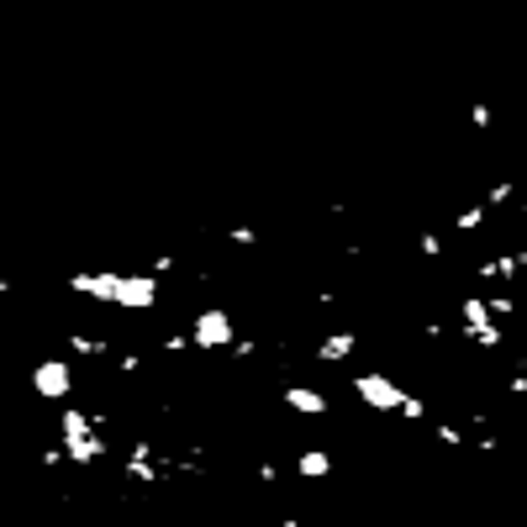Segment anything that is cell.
Listing matches in <instances>:
<instances>
[{
  "label": "cell",
  "instance_id": "cell-11",
  "mask_svg": "<svg viewBox=\"0 0 527 527\" xmlns=\"http://www.w3.org/2000/svg\"><path fill=\"white\" fill-rule=\"evenodd\" d=\"M69 343V353H80V359H106V343L90 338V333H74V338H63Z\"/></svg>",
  "mask_w": 527,
  "mask_h": 527
},
{
  "label": "cell",
  "instance_id": "cell-17",
  "mask_svg": "<svg viewBox=\"0 0 527 527\" xmlns=\"http://www.w3.org/2000/svg\"><path fill=\"white\" fill-rule=\"evenodd\" d=\"M485 301H491V311H496V316H512V311H517V301H512L506 290H496V296H485Z\"/></svg>",
  "mask_w": 527,
  "mask_h": 527
},
{
  "label": "cell",
  "instance_id": "cell-12",
  "mask_svg": "<svg viewBox=\"0 0 527 527\" xmlns=\"http://www.w3.org/2000/svg\"><path fill=\"white\" fill-rule=\"evenodd\" d=\"M485 217H491V206H465V212L454 217V227H459V232H475V227H480Z\"/></svg>",
  "mask_w": 527,
  "mask_h": 527
},
{
  "label": "cell",
  "instance_id": "cell-13",
  "mask_svg": "<svg viewBox=\"0 0 527 527\" xmlns=\"http://www.w3.org/2000/svg\"><path fill=\"white\" fill-rule=\"evenodd\" d=\"M433 438L443 443V448H465V433H459L454 422H438V428H433Z\"/></svg>",
  "mask_w": 527,
  "mask_h": 527
},
{
  "label": "cell",
  "instance_id": "cell-19",
  "mask_svg": "<svg viewBox=\"0 0 527 527\" xmlns=\"http://www.w3.org/2000/svg\"><path fill=\"white\" fill-rule=\"evenodd\" d=\"M469 122H475V127H491L496 117H491V106H485V100H475V106H469Z\"/></svg>",
  "mask_w": 527,
  "mask_h": 527
},
{
  "label": "cell",
  "instance_id": "cell-23",
  "mask_svg": "<svg viewBox=\"0 0 527 527\" xmlns=\"http://www.w3.org/2000/svg\"><path fill=\"white\" fill-rule=\"evenodd\" d=\"M522 506H527V491H522Z\"/></svg>",
  "mask_w": 527,
  "mask_h": 527
},
{
  "label": "cell",
  "instance_id": "cell-21",
  "mask_svg": "<svg viewBox=\"0 0 527 527\" xmlns=\"http://www.w3.org/2000/svg\"><path fill=\"white\" fill-rule=\"evenodd\" d=\"M279 527H301V517H285V522H279Z\"/></svg>",
  "mask_w": 527,
  "mask_h": 527
},
{
  "label": "cell",
  "instance_id": "cell-16",
  "mask_svg": "<svg viewBox=\"0 0 527 527\" xmlns=\"http://www.w3.org/2000/svg\"><path fill=\"white\" fill-rule=\"evenodd\" d=\"M417 249L428 253V259H443V238H438V232H422V238H417Z\"/></svg>",
  "mask_w": 527,
  "mask_h": 527
},
{
  "label": "cell",
  "instance_id": "cell-18",
  "mask_svg": "<svg viewBox=\"0 0 527 527\" xmlns=\"http://www.w3.org/2000/svg\"><path fill=\"white\" fill-rule=\"evenodd\" d=\"M227 243H238V249H253V243H259V232H253V227H232V232H227Z\"/></svg>",
  "mask_w": 527,
  "mask_h": 527
},
{
  "label": "cell",
  "instance_id": "cell-20",
  "mask_svg": "<svg viewBox=\"0 0 527 527\" xmlns=\"http://www.w3.org/2000/svg\"><path fill=\"white\" fill-rule=\"evenodd\" d=\"M232 353H238V359H253V353H259V343H253V338H238V343H232Z\"/></svg>",
  "mask_w": 527,
  "mask_h": 527
},
{
  "label": "cell",
  "instance_id": "cell-2",
  "mask_svg": "<svg viewBox=\"0 0 527 527\" xmlns=\"http://www.w3.org/2000/svg\"><path fill=\"white\" fill-rule=\"evenodd\" d=\"M63 454H69V465H95V459H106V433H95V417H85L80 406L63 401Z\"/></svg>",
  "mask_w": 527,
  "mask_h": 527
},
{
  "label": "cell",
  "instance_id": "cell-9",
  "mask_svg": "<svg viewBox=\"0 0 527 527\" xmlns=\"http://www.w3.org/2000/svg\"><path fill=\"white\" fill-rule=\"evenodd\" d=\"M127 480H137V485H143V480L154 485V480H158V469H154V448H148L143 438H137V443H132V454H127Z\"/></svg>",
  "mask_w": 527,
  "mask_h": 527
},
{
  "label": "cell",
  "instance_id": "cell-4",
  "mask_svg": "<svg viewBox=\"0 0 527 527\" xmlns=\"http://www.w3.org/2000/svg\"><path fill=\"white\" fill-rule=\"evenodd\" d=\"M190 343H195L201 353H217V348H232V343H238V327H232V311H221V306L195 311V322H190Z\"/></svg>",
  "mask_w": 527,
  "mask_h": 527
},
{
  "label": "cell",
  "instance_id": "cell-8",
  "mask_svg": "<svg viewBox=\"0 0 527 527\" xmlns=\"http://www.w3.org/2000/svg\"><path fill=\"white\" fill-rule=\"evenodd\" d=\"M353 348H359V333H348V327H343V333H327V338L316 343V359H322V364H343Z\"/></svg>",
  "mask_w": 527,
  "mask_h": 527
},
{
  "label": "cell",
  "instance_id": "cell-15",
  "mask_svg": "<svg viewBox=\"0 0 527 527\" xmlns=\"http://www.w3.org/2000/svg\"><path fill=\"white\" fill-rule=\"evenodd\" d=\"M401 417H406V422H422V417H428V401H422V396H406Z\"/></svg>",
  "mask_w": 527,
  "mask_h": 527
},
{
  "label": "cell",
  "instance_id": "cell-10",
  "mask_svg": "<svg viewBox=\"0 0 527 527\" xmlns=\"http://www.w3.org/2000/svg\"><path fill=\"white\" fill-rule=\"evenodd\" d=\"M296 475H301V480H327V475H333V454H327V448H306V454L296 459Z\"/></svg>",
  "mask_w": 527,
  "mask_h": 527
},
{
  "label": "cell",
  "instance_id": "cell-1",
  "mask_svg": "<svg viewBox=\"0 0 527 527\" xmlns=\"http://www.w3.org/2000/svg\"><path fill=\"white\" fill-rule=\"evenodd\" d=\"M74 296H90L100 306H122V311H154L158 306V279L154 275H122V269H80L69 275Z\"/></svg>",
  "mask_w": 527,
  "mask_h": 527
},
{
  "label": "cell",
  "instance_id": "cell-14",
  "mask_svg": "<svg viewBox=\"0 0 527 527\" xmlns=\"http://www.w3.org/2000/svg\"><path fill=\"white\" fill-rule=\"evenodd\" d=\"M512 195H517V185H512V180H501V185H491V195H485V206L496 212V206H506Z\"/></svg>",
  "mask_w": 527,
  "mask_h": 527
},
{
  "label": "cell",
  "instance_id": "cell-6",
  "mask_svg": "<svg viewBox=\"0 0 527 527\" xmlns=\"http://www.w3.org/2000/svg\"><path fill=\"white\" fill-rule=\"evenodd\" d=\"M32 391H37L42 401H69V396H74V364H69V359H42V364L32 370Z\"/></svg>",
  "mask_w": 527,
  "mask_h": 527
},
{
  "label": "cell",
  "instance_id": "cell-3",
  "mask_svg": "<svg viewBox=\"0 0 527 527\" xmlns=\"http://www.w3.org/2000/svg\"><path fill=\"white\" fill-rule=\"evenodd\" d=\"M459 316H465V338L475 343V348H485V353H491V348H501V338H506V333H501V316L491 311V301H485V296H465V301H459Z\"/></svg>",
  "mask_w": 527,
  "mask_h": 527
},
{
  "label": "cell",
  "instance_id": "cell-5",
  "mask_svg": "<svg viewBox=\"0 0 527 527\" xmlns=\"http://www.w3.org/2000/svg\"><path fill=\"white\" fill-rule=\"evenodd\" d=\"M353 396H359V401L370 406V411H401L411 391H401V385H396L391 374L370 370V374H359V380H353Z\"/></svg>",
  "mask_w": 527,
  "mask_h": 527
},
{
  "label": "cell",
  "instance_id": "cell-7",
  "mask_svg": "<svg viewBox=\"0 0 527 527\" xmlns=\"http://www.w3.org/2000/svg\"><path fill=\"white\" fill-rule=\"evenodd\" d=\"M285 406H290L296 417H327V396L311 391V385H285Z\"/></svg>",
  "mask_w": 527,
  "mask_h": 527
},
{
  "label": "cell",
  "instance_id": "cell-22",
  "mask_svg": "<svg viewBox=\"0 0 527 527\" xmlns=\"http://www.w3.org/2000/svg\"><path fill=\"white\" fill-rule=\"evenodd\" d=\"M522 217H527V201H522Z\"/></svg>",
  "mask_w": 527,
  "mask_h": 527
}]
</instances>
